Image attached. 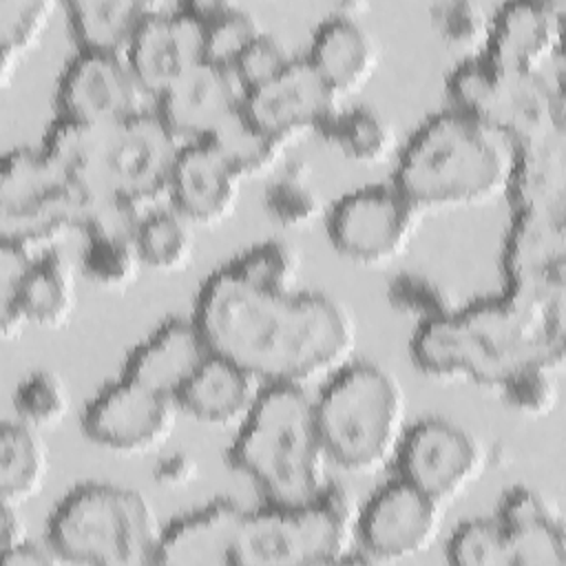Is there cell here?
<instances>
[{"instance_id":"1","label":"cell","mask_w":566,"mask_h":566,"mask_svg":"<svg viewBox=\"0 0 566 566\" xmlns=\"http://www.w3.org/2000/svg\"><path fill=\"white\" fill-rule=\"evenodd\" d=\"M195 323L219 354L263 385L307 387L352 360L358 325L352 310L310 290L252 285L228 265L212 272L195 298Z\"/></svg>"},{"instance_id":"2","label":"cell","mask_w":566,"mask_h":566,"mask_svg":"<svg viewBox=\"0 0 566 566\" xmlns=\"http://www.w3.org/2000/svg\"><path fill=\"white\" fill-rule=\"evenodd\" d=\"M413 365L438 380H464L497 389L520 369H562L566 356V296L542 298L502 290L418 323Z\"/></svg>"},{"instance_id":"3","label":"cell","mask_w":566,"mask_h":566,"mask_svg":"<svg viewBox=\"0 0 566 566\" xmlns=\"http://www.w3.org/2000/svg\"><path fill=\"white\" fill-rule=\"evenodd\" d=\"M515 146L495 128L447 108L431 115L398 155L391 184L424 214L506 197Z\"/></svg>"},{"instance_id":"4","label":"cell","mask_w":566,"mask_h":566,"mask_svg":"<svg viewBox=\"0 0 566 566\" xmlns=\"http://www.w3.org/2000/svg\"><path fill=\"white\" fill-rule=\"evenodd\" d=\"M181 146L184 142L157 111L115 124H77L57 117L42 139L44 153L88 197L142 208L168 195Z\"/></svg>"},{"instance_id":"5","label":"cell","mask_w":566,"mask_h":566,"mask_svg":"<svg viewBox=\"0 0 566 566\" xmlns=\"http://www.w3.org/2000/svg\"><path fill=\"white\" fill-rule=\"evenodd\" d=\"M228 460L261 491L265 504L298 506L316 500L332 484V460L321 438L314 396L298 385H268L239 424Z\"/></svg>"},{"instance_id":"6","label":"cell","mask_w":566,"mask_h":566,"mask_svg":"<svg viewBox=\"0 0 566 566\" xmlns=\"http://www.w3.org/2000/svg\"><path fill=\"white\" fill-rule=\"evenodd\" d=\"M327 455L365 475L394 462L407 433V396L398 376L369 360H349L314 396Z\"/></svg>"},{"instance_id":"7","label":"cell","mask_w":566,"mask_h":566,"mask_svg":"<svg viewBox=\"0 0 566 566\" xmlns=\"http://www.w3.org/2000/svg\"><path fill=\"white\" fill-rule=\"evenodd\" d=\"M46 539L71 564H155L164 526L150 500L128 486L86 482L51 511Z\"/></svg>"},{"instance_id":"8","label":"cell","mask_w":566,"mask_h":566,"mask_svg":"<svg viewBox=\"0 0 566 566\" xmlns=\"http://www.w3.org/2000/svg\"><path fill=\"white\" fill-rule=\"evenodd\" d=\"M358 504L329 484L298 506L263 504L248 513L237 566H327L343 564L356 546Z\"/></svg>"},{"instance_id":"9","label":"cell","mask_w":566,"mask_h":566,"mask_svg":"<svg viewBox=\"0 0 566 566\" xmlns=\"http://www.w3.org/2000/svg\"><path fill=\"white\" fill-rule=\"evenodd\" d=\"M447 95L453 111L495 128L515 148L566 130L562 82L546 73H513L473 55L451 71Z\"/></svg>"},{"instance_id":"10","label":"cell","mask_w":566,"mask_h":566,"mask_svg":"<svg viewBox=\"0 0 566 566\" xmlns=\"http://www.w3.org/2000/svg\"><path fill=\"white\" fill-rule=\"evenodd\" d=\"M91 197L75 186L40 146L2 157L0 234L33 254L51 250L71 230H84Z\"/></svg>"},{"instance_id":"11","label":"cell","mask_w":566,"mask_h":566,"mask_svg":"<svg viewBox=\"0 0 566 566\" xmlns=\"http://www.w3.org/2000/svg\"><path fill=\"white\" fill-rule=\"evenodd\" d=\"M422 212L394 186L374 184L343 195L327 212L332 245L349 261L382 265L407 252Z\"/></svg>"},{"instance_id":"12","label":"cell","mask_w":566,"mask_h":566,"mask_svg":"<svg viewBox=\"0 0 566 566\" xmlns=\"http://www.w3.org/2000/svg\"><path fill=\"white\" fill-rule=\"evenodd\" d=\"M444 504L402 478L385 482L358 506L356 548L369 564H394L427 553L440 535Z\"/></svg>"},{"instance_id":"13","label":"cell","mask_w":566,"mask_h":566,"mask_svg":"<svg viewBox=\"0 0 566 566\" xmlns=\"http://www.w3.org/2000/svg\"><path fill=\"white\" fill-rule=\"evenodd\" d=\"M394 464L398 478L447 506L480 480L486 464V449L462 424L444 418H427L407 427Z\"/></svg>"},{"instance_id":"14","label":"cell","mask_w":566,"mask_h":566,"mask_svg":"<svg viewBox=\"0 0 566 566\" xmlns=\"http://www.w3.org/2000/svg\"><path fill=\"white\" fill-rule=\"evenodd\" d=\"M179 411L175 398L122 376L84 407L82 429L113 453H148L172 436Z\"/></svg>"},{"instance_id":"15","label":"cell","mask_w":566,"mask_h":566,"mask_svg":"<svg viewBox=\"0 0 566 566\" xmlns=\"http://www.w3.org/2000/svg\"><path fill=\"white\" fill-rule=\"evenodd\" d=\"M146 95L124 55L80 51L57 80V117L77 124L126 122L146 111Z\"/></svg>"},{"instance_id":"16","label":"cell","mask_w":566,"mask_h":566,"mask_svg":"<svg viewBox=\"0 0 566 566\" xmlns=\"http://www.w3.org/2000/svg\"><path fill=\"white\" fill-rule=\"evenodd\" d=\"M502 274L504 290L566 296V210H513Z\"/></svg>"},{"instance_id":"17","label":"cell","mask_w":566,"mask_h":566,"mask_svg":"<svg viewBox=\"0 0 566 566\" xmlns=\"http://www.w3.org/2000/svg\"><path fill=\"white\" fill-rule=\"evenodd\" d=\"M338 104L340 97L307 57H294L274 80L245 93L243 111L263 130L290 144L307 130L316 133Z\"/></svg>"},{"instance_id":"18","label":"cell","mask_w":566,"mask_h":566,"mask_svg":"<svg viewBox=\"0 0 566 566\" xmlns=\"http://www.w3.org/2000/svg\"><path fill=\"white\" fill-rule=\"evenodd\" d=\"M203 38V22L188 2L172 9L155 4L144 18L126 60L144 91L157 99L186 71L206 60Z\"/></svg>"},{"instance_id":"19","label":"cell","mask_w":566,"mask_h":566,"mask_svg":"<svg viewBox=\"0 0 566 566\" xmlns=\"http://www.w3.org/2000/svg\"><path fill=\"white\" fill-rule=\"evenodd\" d=\"M564 4L517 0L502 4L491 20L484 57L513 73H546L559 60Z\"/></svg>"},{"instance_id":"20","label":"cell","mask_w":566,"mask_h":566,"mask_svg":"<svg viewBox=\"0 0 566 566\" xmlns=\"http://www.w3.org/2000/svg\"><path fill=\"white\" fill-rule=\"evenodd\" d=\"M243 104L245 88L237 73L203 60L157 97V113L184 144H192L210 139Z\"/></svg>"},{"instance_id":"21","label":"cell","mask_w":566,"mask_h":566,"mask_svg":"<svg viewBox=\"0 0 566 566\" xmlns=\"http://www.w3.org/2000/svg\"><path fill=\"white\" fill-rule=\"evenodd\" d=\"M77 307L73 263L55 248L35 254L15 292L0 296V329L4 340L20 338L24 327H64Z\"/></svg>"},{"instance_id":"22","label":"cell","mask_w":566,"mask_h":566,"mask_svg":"<svg viewBox=\"0 0 566 566\" xmlns=\"http://www.w3.org/2000/svg\"><path fill=\"white\" fill-rule=\"evenodd\" d=\"M248 509L234 500H212L172 520L161 531L155 564L237 566Z\"/></svg>"},{"instance_id":"23","label":"cell","mask_w":566,"mask_h":566,"mask_svg":"<svg viewBox=\"0 0 566 566\" xmlns=\"http://www.w3.org/2000/svg\"><path fill=\"white\" fill-rule=\"evenodd\" d=\"M241 181V175L210 142H192L181 146L168 197L172 208L195 226H217L234 212Z\"/></svg>"},{"instance_id":"24","label":"cell","mask_w":566,"mask_h":566,"mask_svg":"<svg viewBox=\"0 0 566 566\" xmlns=\"http://www.w3.org/2000/svg\"><path fill=\"white\" fill-rule=\"evenodd\" d=\"M210 354L195 318H168L128 354L122 376L177 400Z\"/></svg>"},{"instance_id":"25","label":"cell","mask_w":566,"mask_h":566,"mask_svg":"<svg viewBox=\"0 0 566 566\" xmlns=\"http://www.w3.org/2000/svg\"><path fill=\"white\" fill-rule=\"evenodd\" d=\"M307 62L343 97L360 91L378 66V42L352 11L327 15L314 31Z\"/></svg>"},{"instance_id":"26","label":"cell","mask_w":566,"mask_h":566,"mask_svg":"<svg viewBox=\"0 0 566 566\" xmlns=\"http://www.w3.org/2000/svg\"><path fill=\"white\" fill-rule=\"evenodd\" d=\"M263 385L241 365L210 354L199 371L179 391L177 405L184 413L214 427L241 424L256 407Z\"/></svg>"},{"instance_id":"27","label":"cell","mask_w":566,"mask_h":566,"mask_svg":"<svg viewBox=\"0 0 566 566\" xmlns=\"http://www.w3.org/2000/svg\"><path fill=\"white\" fill-rule=\"evenodd\" d=\"M513 210H566V130L515 148Z\"/></svg>"},{"instance_id":"28","label":"cell","mask_w":566,"mask_h":566,"mask_svg":"<svg viewBox=\"0 0 566 566\" xmlns=\"http://www.w3.org/2000/svg\"><path fill=\"white\" fill-rule=\"evenodd\" d=\"M153 7L137 0H75L66 4V18L80 51L126 57Z\"/></svg>"},{"instance_id":"29","label":"cell","mask_w":566,"mask_h":566,"mask_svg":"<svg viewBox=\"0 0 566 566\" xmlns=\"http://www.w3.org/2000/svg\"><path fill=\"white\" fill-rule=\"evenodd\" d=\"M49 449L42 431L15 420L0 429V497L2 504L22 506L46 484Z\"/></svg>"},{"instance_id":"30","label":"cell","mask_w":566,"mask_h":566,"mask_svg":"<svg viewBox=\"0 0 566 566\" xmlns=\"http://www.w3.org/2000/svg\"><path fill=\"white\" fill-rule=\"evenodd\" d=\"M316 133L334 144L345 157L365 166L382 164L396 146L394 126L369 106L338 108Z\"/></svg>"},{"instance_id":"31","label":"cell","mask_w":566,"mask_h":566,"mask_svg":"<svg viewBox=\"0 0 566 566\" xmlns=\"http://www.w3.org/2000/svg\"><path fill=\"white\" fill-rule=\"evenodd\" d=\"M197 226L175 208L148 210L135 232L144 268L157 272L186 270L197 252Z\"/></svg>"},{"instance_id":"32","label":"cell","mask_w":566,"mask_h":566,"mask_svg":"<svg viewBox=\"0 0 566 566\" xmlns=\"http://www.w3.org/2000/svg\"><path fill=\"white\" fill-rule=\"evenodd\" d=\"M206 142H210L230 161L241 179L268 175L279 164L287 146L254 124L243 108L226 119Z\"/></svg>"},{"instance_id":"33","label":"cell","mask_w":566,"mask_h":566,"mask_svg":"<svg viewBox=\"0 0 566 566\" xmlns=\"http://www.w3.org/2000/svg\"><path fill=\"white\" fill-rule=\"evenodd\" d=\"M203 22V55L208 62L234 69L243 51L263 33L259 20L248 9L232 2H188Z\"/></svg>"},{"instance_id":"34","label":"cell","mask_w":566,"mask_h":566,"mask_svg":"<svg viewBox=\"0 0 566 566\" xmlns=\"http://www.w3.org/2000/svg\"><path fill=\"white\" fill-rule=\"evenodd\" d=\"M142 268L144 261L137 250L135 234H84L80 272L91 285L104 292H122L137 281Z\"/></svg>"},{"instance_id":"35","label":"cell","mask_w":566,"mask_h":566,"mask_svg":"<svg viewBox=\"0 0 566 566\" xmlns=\"http://www.w3.org/2000/svg\"><path fill=\"white\" fill-rule=\"evenodd\" d=\"M55 4L46 0H2L0 2V80L9 88L22 60L35 49Z\"/></svg>"},{"instance_id":"36","label":"cell","mask_w":566,"mask_h":566,"mask_svg":"<svg viewBox=\"0 0 566 566\" xmlns=\"http://www.w3.org/2000/svg\"><path fill=\"white\" fill-rule=\"evenodd\" d=\"M263 206L268 214L285 228H305L316 221L323 201L310 181V166L303 161L290 164L281 177L268 184Z\"/></svg>"},{"instance_id":"37","label":"cell","mask_w":566,"mask_h":566,"mask_svg":"<svg viewBox=\"0 0 566 566\" xmlns=\"http://www.w3.org/2000/svg\"><path fill=\"white\" fill-rule=\"evenodd\" d=\"M13 409L18 420L46 431L66 418L71 409V394L57 371L33 369L15 385Z\"/></svg>"},{"instance_id":"38","label":"cell","mask_w":566,"mask_h":566,"mask_svg":"<svg viewBox=\"0 0 566 566\" xmlns=\"http://www.w3.org/2000/svg\"><path fill=\"white\" fill-rule=\"evenodd\" d=\"M226 265L234 274H239L243 281L265 290H276V292L296 290L298 274H301L298 252L290 243L276 241V239H270L252 245L250 250H243L239 256H234Z\"/></svg>"},{"instance_id":"39","label":"cell","mask_w":566,"mask_h":566,"mask_svg":"<svg viewBox=\"0 0 566 566\" xmlns=\"http://www.w3.org/2000/svg\"><path fill=\"white\" fill-rule=\"evenodd\" d=\"M447 559L453 566H513L509 535L495 517L460 524L447 542Z\"/></svg>"},{"instance_id":"40","label":"cell","mask_w":566,"mask_h":566,"mask_svg":"<svg viewBox=\"0 0 566 566\" xmlns=\"http://www.w3.org/2000/svg\"><path fill=\"white\" fill-rule=\"evenodd\" d=\"M511 542L513 566H564L566 531L559 513L504 528Z\"/></svg>"},{"instance_id":"41","label":"cell","mask_w":566,"mask_h":566,"mask_svg":"<svg viewBox=\"0 0 566 566\" xmlns=\"http://www.w3.org/2000/svg\"><path fill=\"white\" fill-rule=\"evenodd\" d=\"M431 22L444 42L462 51L484 53L493 15L473 0H442L431 9Z\"/></svg>"},{"instance_id":"42","label":"cell","mask_w":566,"mask_h":566,"mask_svg":"<svg viewBox=\"0 0 566 566\" xmlns=\"http://www.w3.org/2000/svg\"><path fill=\"white\" fill-rule=\"evenodd\" d=\"M502 400L515 413L528 418L548 416L559 400V369L535 365L515 371L500 387Z\"/></svg>"},{"instance_id":"43","label":"cell","mask_w":566,"mask_h":566,"mask_svg":"<svg viewBox=\"0 0 566 566\" xmlns=\"http://www.w3.org/2000/svg\"><path fill=\"white\" fill-rule=\"evenodd\" d=\"M387 298L396 310L416 316L418 323L442 318L455 310L449 292L420 272L396 274L387 287Z\"/></svg>"},{"instance_id":"44","label":"cell","mask_w":566,"mask_h":566,"mask_svg":"<svg viewBox=\"0 0 566 566\" xmlns=\"http://www.w3.org/2000/svg\"><path fill=\"white\" fill-rule=\"evenodd\" d=\"M292 60L294 57L287 53L285 44L263 31L243 51V55L237 60L232 71L237 73L245 93H250V91L268 84L270 80H274Z\"/></svg>"},{"instance_id":"45","label":"cell","mask_w":566,"mask_h":566,"mask_svg":"<svg viewBox=\"0 0 566 566\" xmlns=\"http://www.w3.org/2000/svg\"><path fill=\"white\" fill-rule=\"evenodd\" d=\"M551 513H557L551 500H546L539 491H535L531 486L517 484L502 493V500L495 509V520L504 528H515L520 524L539 520Z\"/></svg>"},{"instance_id":"46","label":"cell","mask_w":566,"mask_h":566,"mask_svg":"<svg viewBox=\"0 0 566 566\" xmlns=\"http://www.w3.org/2000/svg\"><path fill=\"white\" fill-rule=\"evenodd\" d=\"M199 464L197 460L186 451H172L161 455L153 467V478L159 486L166 489H181L197 480Z\"/></svg>"},{"instance_id":"47","label":"cell","mask_w":566,"mask_h":566,"mask_svg":"<svg viewBox=\"0 0 566 566\" xmlns=\"http://www.w3.org/2000/svg\"><path fill=\"white\" fill-rule=\"evenodd\" d=\"M0 562H2V566H55V564H64V559L51 546L49 539H46V544L29 539V542H24L22 546H18L9 553H2Z\"/></svg>"},{"instance_id":"48","label":"cell","mask_w":566,"mask_h":566,"mask_svg":"<svg viewBox=\"0 0 566 566\" xmlns=\"http://www.w3.org/2000/svg\"><path fill=\"white\" fill-rule=\"evenodd\" d=\"M2 539H0V548L2 553H9L18 546H22L24 542H29V533H27V522L20 515V506H11V504H2Z\"/></svg>"}]
</instances>
